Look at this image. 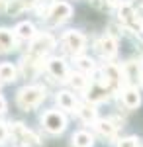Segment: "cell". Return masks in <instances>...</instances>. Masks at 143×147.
Segmentation results:
<instances>
[{
  "instance_id": "d6986e66",
  "label": "cell",
  "mask_w": 143,
  "mask_h": 147,
  "mask_svg": "<svg viewBox=\"0 0 143 147\" xmlns=\"http://www.w3.org/2000/svg\"><path fill=\"white\" fill-rule=\"evenodd\" d=\"M37 4V0H12L8 4V10L14 14V12H20V10H26V8H33Z\"/></svg>"
},
{
  "instance_id": "cb8c5ba5",
  "label": "cell",
  "mask_w": 143,
  "mask_h": 147,
  "mask_svg": "<svg viewBox=\"0 0 143 147\" xmlns=\"http://www.w3.org/2000/svg\"><path fill=\"white\" fill-rule=\"evenodd\" d=\"M6 112V100L2 98V94H0V114H4Z\"/></svg>"
},
{
  "instance_id": "9c48e42d",
  "label": "cell",
  "mask_w": 143,
  "mask_h": 147,
  "mask_svg": "<svg viewBox=\"0 0 143 147\" xmlns=\"http://www.w3.org/2000/svg\"><path fill=\"white\" fill-rule=\"evenodd\" d=\"M96 49L100 51V55L106 57V59H112V57L118 53V41L112 37V35H104L102 39L98 41Z\"/></svg>"
},
{
  "instance_id": "ffe728a7",
  "label": "cell",
  "mask_w": 143,
  "mask_h": 147,
  "mask_svg": "<svg viewBox=\"0 0 143 147\" xmlns=\"http://www.w3.org/2000/svg\"><path fill=\"white\" fill-rule=\"evenodd\" d=\"M77 90H86L88 88V79L84 77V75H80V73H77V75H73L71 79H67Z\"/></svg>"
},
{
  "instance_id": "8992f818",
  "label": "cell",
  "mask_w": 143,
  "mask_h": 147,
  "mask_svg": "<svg viewBox=\"0 0 143 147\" xmlns=\"http://www.w3.org/2000/svg\"><path fill=\"white\" fill-rule=\"evenodd\" d=\"M71 14H73L71 4H67V2H55L51 6L49 14H47V24L49 26H59V24L65 22V20H69Z\"/></svg>"
},
{
  "instance_id": "ba28073f",
  "label": "cell",
  "mask_w": 143,
  "mask_h": 147,
  "mask_svg": "<svg viewBox=\"0 0 143 147\" xmlns=\"http://www.w3.org/2000/svg\"><path fill=\"white\" fill-rule=\"evenodd\" d=\"M121 73H123V80H127L130 84H137L139 80H141V63H137V61H127L123 69H121Z\"/></svg>"
},
{
  "instance_id": "7c38bea8",
  "label": "cell",
  "mask_w": 143,
  "mask_h": 147,
  "mask_svg": "<svg viewBox=\"0 0 143 147\" xmlns=\"http://www.w3.org/2000/svg\"><path fill=\"white\" fill-rule=\"evenodd\" d=\"M16 47V37L10 30L0 28V53H8Z\"/></svg>"
},
{
  "instance_id": "7402d4cb",
  "label": "cell",
  "mask_w": 143,
  "mask_h": 147,
  "mask_svg": "<svg viewBox=\"0 0 143 147\" xmlns=\"http://www.w3.org/2000/svg\"><path fill=\"white\" fill-rule=\"evenodd\" d=\"M118 147H139V141H137V137H123V139H120V143H118Z\"/></svg>"
},
{
  "instance_id": "277c9868",
  "label": "cell",
  "mask_w": 143,
  "mask_h": 147,
  "mask_svg": "<svg viewBox=\"0 0 143 147\" xmlns=\"http://www.w3.org/2000/svg\"><path fill=\"white\" fill-rule=\"evenodd\" d=\"M55 47V39L49 34H41L35 35L32 39V47H30V55L35 57V59H41L45 53H49L51 49Z\"/></svg>"
},
{
  "instance_id": "9a60e30c",
  "label": "cell",
  "mask_w": 143,
  "mask_h": 147,
  "mask_svg": "<svg viewBox=\"0 0 143 147\" xmlns=\"http://www.w3.org/2000/svg\"><path fill=\"white\" fill-rule=\"evenodd\" d=\"M16 35L20 37V39H33L35 37V28H33L32 22H22L16 26Z\"/></svg>"
},
{
  "instance_id": "7a4b0ae2",
  "label": "cell",
  "mask_w": 143,
  "mask_h": 147,
  "mask_svg": "<svg viewBox=\"0 0 143 147\" xmlns=\"http://www.w3.org/2000/svg\"><path fill=\"white\" fill-rule=\"evenodd\" d=\"M84 43H86L84 35L80 34V32H75V30L67 32V34L61 37L63 49H65L67 53H71V55H80V51L84 49Z\"/></svg>"
},
{
  "instance_id": "30bf717a",
  "label": "cell",
  "mask_w": 143,
  "mask_h": 147,
  "mask_svg": "<svg viewBox=\"0 0 143 147\" xmlns=\"http://www.w3.org/2000/svg\"><path fill=\"white\" fill-rule=\"evenodd\" d=\"M47 73L57 80H67V77H69V71H67V65L63 59H51L47 63Z\"/></svg>"
},
{
  "instance_id": "d4e9b609",
  "label": "cell",
  "mask_w": 143,
  "mask_h": 147,
  "mask_svg": "<svg viewBox=\"0 0 143 147\" xmlns=\"http://www.w3.org/2000/svg\"><path fill=\"white\" fill-rule=\"evenodd\" d=\"M108 2V6H118L120 4V0H106Z\"/></svg>"
},
{
  "instance_id": "ac0fdd59",
  "label": "cell",
  "mask_w": 143,
  "mask_h": 147,
  "mask_svg": "<svg viewBox=\"0 0 143 147\" xmlns=\"http://www.w3.org/2000/svg\"><path fill=\"white\" fill-rule=\"evenodd\" d=\"M0 80L2 82H12L16 80V67L12 63H2L0 65Z\"/></svg>"
},
{
  "instance_id": "44dd1931",
  "label": "cell",
  "mask_w": 143,
  "mask_h": 147,
  "mask_svg": "<svg viewBox=\"0 0 143 147\" xmlns=\"http://www.w3.org/2000/svg\"><path fill=\"white\" fill-rule=\"evenodd\" d=\"M77 67L82 71V73H92L94 71V61L90 59V57H80V55H77Z\"/></svg>"
},
{
  "instance_id": "6da1fadb",
  "label": "cell",
  "mask_w": 143,
  "mask_h": 147,
  "mask_svg": "<svg viewBox=\"0 0 143 147\" xmlns=\"http://www.w3.org/2000/svg\"><path fill=\"white\" fill-rule=\"evenodd\" d=\"M45 98V90L41 86H26L22 90L18 92V106L22 108V110H32L35 106H39Z\"/></svg>"
},
{
  "instance_id": "5bb4252c",
  "label": "cell",
  "mask_w": 143,
  "mask_h": 147,
  "mask_svg": "<svg viewBox=\"0 0 143 147\" xmlns=\"http://www.w3.org/2000/svg\"><path fill=\"white\" fill-rule=\"evenodd\" d=\"M96 131L106 139H112L116 136V125L112 124L110 120H96Z\"/></svg>"
},
{
  "instance_id": "4fadbf2b",
  "label": "cell",
  "mask_w": 143,
  "mask_h": 147,
  "mask_svg": "<svg viewBox=\"0 0 143 147\" xmlns=\"http://www.w3.org/2000/svg\"><path fill=\"white\" fill-rule=\"evenodd\" d=\"M57 104L67 110V112H75L77 110V100H75V94H71L69 90H63L57 94Z\"/></svg>"
},
{
  "instance_id": "8fae6325",
  "label": "cell",
  "mask_w": 143,
  "mask_h": 147,
  "mask_svg": "<svg viewBox=\"0 0 143 147\" xmlns=\"http://www.w3.org/2000/svg\"><path fill=\"white\" fill-rule=\"evenodd\" d=\"M121 102H123V106H125L127 110H133V108H137V106L141 104L139 90H137L135 86H127L125 90L121 92Z\"/></svg>"
},
{
  "instance_id": "5b68a950",
  "label": "cell",
  "mask_w": 143,
  "mask_h": 147,
  "mask_svg": "<svg viewBox=\"0 0 143 147\" xmlns=\"http://www.w3.org/2000/svg\"><path fill=\"white\" fill-rule=\"evenodd\" d=\"M41 124H43V127L49 131V134H61V131L67 127V120H65V116H63L61 112L49 110V112L43 114Z\"/></svg>"
},
{
  "instance_id": "603a6c76",
  "label": "cell",
  "mask_w": 143,
  "mask_h": 147,
  "mask_svg": "<svg viewBox=\"0 0 143 147\" xmlns=\"http://www.w3.org/2000/svg\"><path fill=\"white\" fill-rule=\"evenodd\" d=\"M8 136H10V129H8V125L0 122V143H6Z\"/></svg>"
},
{
  "instance_id": "e0dca14e",
  "label": "cell",
  "mask_w": 143,
  "mask_h": 147,
  "mask_svg": "<svg viewBox=\"0 0 143 147\" xmlns=\"http://www.w3.org/2000/svg\"><path fill=\"white\" fill-rule=\"evenodd\" d=\"M78 116L82 118L84 124H96V108H94L92 104H84V106H80Z\"/></svg>"
},
{
  "instance_id": "484cf974",
  "label": "cell",
  "mask_w": 143,
  "mask_h": 147,
  "mask_svg": "<svg viewBox=\"0 0 143 147\" xmlns=\"http://www.w3.org/2000/svg\"><path fill=\"white\" fill-rule=\"evenodd\" d=\"M4 8H6V0H0V12L4 10Z\"/></svg>"
},
{
  "instance_id": "52a82bcc",
  "label": "cell",
  "mask_w": 143,
  "mask_h": 147,
  "mask_svg": "<svg viewBox=\"0 0 143 147\" xmlns=\"http://www.w3.org/2000/svg\"><path fill=\"white\" fill-rule=\"evenodd\" d=\"M12 136L16 137L20 143H24V145L28 147H39V137L35 136L33 131H30L28 127L24 124H20V122H16V124H12Z\"/></svg>"
},
{
  "instance_id": "3957f363",
  "label": "cell",
  "mask_w": 143,
  "mask_h": 147,
  "mask_svg": "<svg viewBox=\"0 0 143 147\" xmlns=\"http://www.w3.org/2000/svg\"><path fill=\"white\" fill-rule=\"evenodd\" d=\"M120 20L123 26H127L132 32H135V34H141L143 32V22L141 18L135 14V10L132 8V4H127V2H123L120 6Z\"/></svg>"
},
{
  "instance_id": "2e32d148",
  "label": "cell",
  "mask_w": 143,
  "mask_h": 147,
  "mask_svg": "<svg viewBox=\"0 0 143 147\" xmlns=\"http://www.w3.org/2000/svg\"><path fill=\"white\" fill-rule=\"evenodd\" d=\"M94 145V137L88 131H77L73 136V147H92Z\"/></svg>"
}]
</instances>
